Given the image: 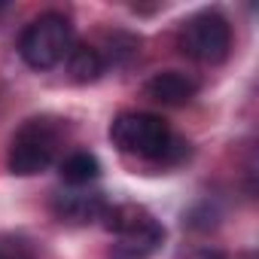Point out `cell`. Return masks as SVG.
Instances as JSON below:
<instances>
[{
    "label": "cell",
    "instance_id": "cell-12",
    "mask_svg": "<svg viewBox=\"0 0 259 259\" xmlns=\"http://www.w3.org/2000/svg\"><path fill=\"white\" fill-rule=\"evenodd\" d=\"M180 259H226L220 250H189V253H183Z\"/></svg>",
    "mask_w": 259,
    "mask_h": 259
},
{
    "label": "cell",
    "instance_id": "cell-10",
    "mask_svg": "<svg viewBox=\"0 0 259 259\" xmlns=\"http://www.w3.org/2000/svg\"><path fill=\"white\" fill-rule=\"evenodd\" d=\"M138 46H141V40L132 37V34H125V31L107 34V49H110V52L101 55V58H104V67H107V64H125V61H132V58L138 55Z\"/></svg>",
    "mask_w": 259,
    "mask_h": 259
},
{
    "label": "cell",
    "instance_id": "cell-1",
    "mask_svg": "<svg viewBox=\"0 0 259 259\" xmlns=\"http://www.w3.org/2000/svg\"><path fill=\"white\" fill-rule=\"evenodd\" d=\"M110 141L119 153L156 165H177L189 156V144L177 138L156 113H119L110 125Z\"/></svg>",
    "mask_w": 259,
    "mask_h": 259
},
{
    "label": "cell",
    "instance_id": "cell-6",
    "mask_svg": "<svg viewBox=\"0 0 259 259\" xmlns=\"http://www.w3.org/2000/svg\"><path fill=\"white\" fill-rule=\"evenodd\" d=\"M52 210H55V217H58L61 223L85 226V223H95V220L104 217V210H107V198H104L101 192L70 186L67 192H58V195H55Z\"/></svg>",
    "mask_w": 259,
    "mask_h": 259
},
{
    "label": "cell",
    "instance_id": "cell-3",
    "mask_svg": "<svg viewBox=\"0 0 259 259\" xmlns=\"http://www.w3.org/2000/svg\"><path fill=\"white\" fill-rule=\"evenodd\" d=\"M61 135L64 132H61L58 119H49V116L28 119L10 144V156H7L10 171L16 177H34V174L46 171L58 156Z\"/></svg>",
    "mask_w": 259,
    "mask_h": 259
},
{
    "label": "cell",
    "instance_id": "cell-4",
    "mask_svg": "<svg viewBox=\"0 0 259 259\" xmlns=\"http://www.w3.org/2000/svg\"><path fill=\"white\" fill-rule=\"evenodd\" d=\"M73 46V25L61 13H43L37 16L19 37V55L34 70H52L58 67Z\"/></svg>",
    "mask_w": 259,
    "mask_h": 259
},
{
    "label": "cell",
    "instance_id": "cell-11",
    "mask_svg": "<svg viewBox=\"0 0 259 259\" xmlns=\"http://www.w3.org/2000/svg\"><path fill=\"white\" fill-rule=\"evenodd\" d=\"M0 259H31V253L19 238H4L0 241Z\"/></svg>",
    "mask_w": 259,
    "mask_h": 259
},
{
    "label": "cell",
    "instance_id": "cell-9",
    "mask_svg": "<svg viewBox=\"0 0 259 259\" xmlns=\"http://www.w3.org/2000/svg\"><path fill=\"white\" fill-rule=\"evenodd\" d=\"M58 174H61V180L67 183V186H89L92 180H98L101 177V162L92 156V153H85V150H79V153H70L61 165H58Z\"/></svg>",
    "mask_w": 259,
    "mask_h": 259
},
{
    "label": "cell",
    "instance_id": "cell-7",
    "mask_svg": "<svg viewBox=\"0 0 259 259\" xmlns=\"http://www.w3.org/2000/svg\"><path fill=\"white\" fill-rule=\"evenodd\" d=\"M147 95L165 107H183L198 95V79L180 70H162L147 82Z\"/></svg>",
    "mask_w": 259,
    "mask_h": 259
},
{
    "label": "cell",
    "instance_id": "cell-8",
    "mask_svg": "<svg viewBox=\"0 0 259 259\" xmlns=\"http://www.w3.org/2000/svg\"><path fill=\"white\" fill-rule=\"evenodd\" d=\"M64 64H67L70 79L79 85H89V82L101 79V73H104V58H101L98 46H92V43H73Z\"/></svg>",
    "mask_w": 259,
    "mask_h": 259
},
{
    "label": "cell",
    "instance_id": "cell-2",
    "mask_svg": "<svg viewBox=\"0 0 259 259\" xmlns=\"http://www.w3.org/2000/svg\"><path fill=\"white\" fill-rule=\"evenodd\" d=\"M101 223L116 235V259H147L165 241L162 223L141 204H107Z\"/></svg>",
    "mask_w": 259,
    "mask_h": 259
},
{
    "label": "cell",
    "instance_id": "cell-5",
    "mask_svg": "<svg viewBox=\"0 0 259 259\" xmlns=\"http://www.w3.org/2000/svg\"><path fill=\"white\" fill-rule=\"evenodd\" d=\"M177 46L186 58H192L198 64H223L232 49V28L223 13L201 10L183 22L180 34H177Z\"/></svg>",
    "mask_w": 259,
    "mask_h": 259
},
{
    "label": "cell",
    "instance_id": "cell-13",
    "mask_svg": "<svg viewBox=\"0 0 259 259\" xmlns=\"http://www.w3.org/2000/svg\"><path fill=\"white\" fill-rule=\"evenodd\" d=\"M4 7H7V4H4V0H0V10H4Z\"/></svg>",
    "mask_w": 259,
    "mask_h": 259
}]
</instances>
